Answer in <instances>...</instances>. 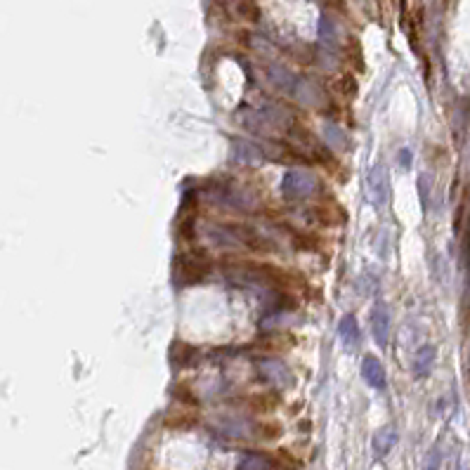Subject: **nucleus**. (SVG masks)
Here are the masks:
<instances>
[{
	"mask_svg": "<svg viewBox=\"0 0 470 470\" xmlns=\"http://www.w3.org/2000/svg\"><path fill=\"white\" fill-rule=\"evenodd\" d=\"M269 81L277 85L284 95L296 97L302 105H319V90L314 88L307 78H300L298 73L289 71L286 66H272L269 69Z\"/></svg>",
	"mask_w": 470,
	"mask_h": 470,
	"instance_id": "obj_1",
	"label": "nucleus"
},
{
	"mask_svg": "<svg viewBox=\"0 0 470 470\" xmlns=\"http://www.w3.org/2000/svg\"><path fill=\"white\" fill-rule=\"evenodd\" d=\"M279 192H282V197L291 199V201H305V199L314 197L319 192V180L309 170L291 168L282 177V182H279Z\"/></svg>",
	"mask_w": 470,
	"mask_h": 470,
	"instance_id": "obj_2",
	"label": "nucleus"
},
{
	"mask_svg": "<svg viewBox=\"0 0 470 470\" xmlns=\"http://www.w3.org/2000/svg\"><path fill=\"white\" fill-rule=\"evenodd\" d=\"M257 376L262 378L265 383L274 388H291L293 386V371L289 369V364L282 362L277 357H265L255 364Z\"/></svg>",
	"mask_w": 470,
	"mask_h": 470,
	"instance_id": "obj_3",
	"label": "nucleus"
},
{
	"mask_svg": "<svg viewBox=\"0 0 470 470\" xmlns=\"http://www.w3.org/2000/svg\"><path fill=\"white\" fill-rule=\"evenodd\" d=\"M366 189H369V199L376 208H383L390 199V180H388V168L383 163L371 165L369 177H366Z\"/></svg>",
	"mask_w": 470,
	"mask_h": 470,
	"instance_id": "obj_4",
	"label": "nucleus"
},
{
	"mask_svg": "<svg viewBox=\"0 0 470 470\" xmlns=\"http://www.w3.org/2000/svg\"><path fill=\"white\" fill-rule=\"evenodd\" d=\"M390 331H392V317H390V309L383 300H378L374 309H371V334L378 347H388L390 341Z\"/></svg>",
	"mask_w": 470,
	"mask_h": 470,
	"instance_id": "obj_5",
	"label": "nucleus"
},
{
	"mask_svg": "<svg viewBox=\"0 0 470 470\" xmlns=\"http://www.w3.org/2000/svg\"><path fill=\"white\" fill-rule=\"evenodd\" d=\"M232 156L237 159L239 163H251V165L265 161L262 147L253 145L251 140H244V137H237V140L232 142Z\"/></svg>",
	"mask_w": 470,
	"mask_h": 470,
	"instance_id": "obj_6",
	"label": "nucleus"
},
{
	"mask_svg": "<svg viewBox=\"0 0 470 470\" xmlns=\"http://www.w3.org/2000/svg\"><path fill=\"white\" fill-rule=\"evenodd\" d=\"M362 376H364V381L369 383V388H374V390H386V386H388L386 369H383L381 359H376L374 354H366L362 359Z\"/></svg>",
	"mask_w": 470,
	"mask_h": 470,
	"instance_id": "obj_7",
	"label": "nucleus"
},
{
	"mask_svg": "<svg viewBox=\"0 0 470 470\" xmlns=\"http://www.w3.org/2000/svg\"><path fill=\"white\" fill-rule=\"evenodd\" d=\"M395 444H397V430H395L392 426H386V428L378 430V433L374 435V440H371V451H374L376 461H383V458L392 451Z\"/></svg>",
	"mask_w": 470,
	"mask_h": 470,
	"instance_id": "obj_8",
	"label": "nucleus"
},
{
	"mask_svg": "<svg viewBox=\"0 0 470 470\" xmlns=\"http://www.w3.org/2000/svg\"><path fill=\"white\" fill-rule=\"evenodd\" d=\"M338 338H341L343 345H345V347L350 350V352L359 347L362 334H359L357 317H352V314H345V317H343L341 322H338Z\"/></svg>",
	"mask_w": 470,
	"mask_h": 470,
	"instance_id": "obj_9",
	"label": "nucleus"
},
{
	"mask_svg": "<svg viewBox=\"0 0 470 470\" xmlns=\"http://www.w3.org/2000/svg\"><path fill=\"white\" fill-rule=\"evenodd\" d=\"M435 357H437V350H435V345L418 347L416 354H414V376L416 378H426L430 371H433Z\"/></svg>",
	"mask_w": 470,
	"mask_h": 470,
	"instance_id": "obj_10",
	"label": "nucleus"
},
{
	"mask_svg": "<svg viewBox=\"0 0 470 470\" xmlns=\"http://www.w3.org/2000/svg\"><path fill=\"white\" fill-rule=\"evenodd\" d=\"M237 470H277L274 461L267 454H257V451H248L239 458Z\"/></svg>",
	"mask_w": 470,
	"mask_h": 470,
	"instance_id": "obj_11",
	"label": "nucleus"
},
{
	"mask_svg": "<svg viewBox=\"0 0 470 470\" xmlns=\"http://www.w3.org/2000/svg\"><path fill=\"white\" fill-rule=\"evenodd\" d=\"M324 140H326V145L334 149V152H345L347 145H350L347 133L336 123H326L324 125Z\"/></svg>",
	"mask_w": 470,
	"mask_h": 470,
	"instance_id": "obj_12",
	"label": "nucleus"
},
{
	"mask_svg": "<svg viewBox=\"0 0 470 470\" xmlns=\"http://www.w3.org/2000/svg\"><path fill=\"white\" fill-rule=\"evenodd\" d=\"M319 43L324 48H334L336 45V26L331 24L329 17H322V21H319Z\"/></svg>",
	"mask_w": 470,
	"mask_h": 470,
	"instance_id": "obj_13",
	"label": "nucleus"
},
{
	"mask_svg": "<svg viewBox=\"0 0 470 470\" xmlns=\"http://www.w3.org/2000/svg\"><path fill=\"white\" fill-rule=\"evenodd\" d=\"M440 468H442V449L435 444L433 449L428 451L426 463H423V470H440Z\"/></svg>",
	"mask_w": 470,
	"mask_h": 470,
	"instance_id": "obj_14",
	"label": "nucleus"
},
{
	"mask_svg": "<svg viewBox=\"0 0 470 470\" xmlns=\"http://www.w3.org/2000/svg\"><path fill=\"white\" fill-rule=\"evenodd\" d=\"M426 185H428V177H426V175H421V177H418V189H421L423 208H428V189H426Z\"/></svg>",
	"mask_w": 470,
	"mask_h": 470,
	"instance_id": "obj_15",
	"label": "nucleus"
},
{
	"mask_svg": "<svg viewBox=\"0 0 470 470\" xmlns=\"http://www.w3.org/2000/svg\"><path fill=\"white\" fill-rule=\"evenodd\" d=\"M458 470H468V468H458Z\"/></svg>",
	"mask_w": 470,
	"mask_h": 470,
	"instance_id": "obj_16",
	"label": "nucleus"
}]
</instances>
